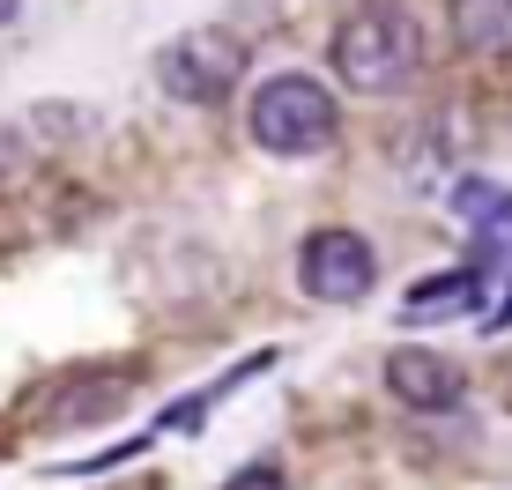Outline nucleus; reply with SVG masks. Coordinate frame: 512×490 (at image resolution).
<instances>
[{
  "label": "nucleus",
  "mask_w": 512,
  "mask_h": 490,
  "mask_svg": "<svg viewBox=\"0 0 512 490\" xmlns=\"http://www.w3.org/2000/svg\"><path fill=\"white\" fill-rule=\"evenodd\" d=\"M327 60H334V75H342L349 90L394 97L423 75V23L401 0H364V8H349L342 23H334Z\"/></svg>",
  "instance_id": "1"
},
{
  "label": "nucleus",
  "mask_w": 512,
  "mask_h": 490,
  "mask_svg": "<svg viewBox=\"0 0 512 490\" xmlns=\"http://www.w3.org/2000/svg\"><path fill=\"white\" fill-rule=\"evenodd\" d=\"M15 15H23V0H0V23H15Z\"/></svg>",
  "instance_id": "12"
},
{
  "label": "nucleus",
  "mask_w": 512,
  "mask_h": 490,
  "mask_svg": "<svg viewBox=\"0 0 512 490\" xmlns=\"http://www.w3.org/2000/svg\"><path fill=\"white\" fill-rule=\"evenodd\" d=\"M245 134H253L268 156H320L334 149V134H342V104L320 75H268L245 104Z\"/></svg>",
  "instance_id": "2"
},
{
  "label": "nucleus",
  "mask_w": 512,
  "mask_h": 490,
  "mask_svg": "<svg viewBox=\"0 0 512 490\" xmlns=\"http://www.w3.org/2000/svg\"><path fill=\"white\" fill-rule=\"evenodd\" d=\"M490 290L483 268H446L431 275V283H409V297H401V320H453V312H475V297Z\"/></svg>",
  "instance_id": "7"
},
{
  "label": "nucleus",
  "mask_w": 512,
  "mask_h": 490,
  "mask_svg": "<svg viewBox=\"0 0 512 490\" xmlns=\"http://www.w3.org/2000/svg\"><path fill=\"white\" fill-rule=\"evenodd\" d=\"M223 490H282V468H275V461H253V468H238Z\"/></svg>",
  "instance_id": "10"
},
{
  "label": "nucleus",
  "mask_w": 512,
  "mask_h": 490,
  "mask_svg": "<svg viewBox=\"0 0 512 490\" xmlns=\"http://www.w3.org/2000/svg\"><path fill=\"white\" fill-rule=\"evenodd\" d=\"M245 75V45L223 23H193L156 52V82L171 104H223Z\"/></svg>",
  "instance_id": "3"
},
{
  "label": "nucleus",
  "mask_w": 512,
  "mask_h": 490,
  "mask_svg": "<svg viewBox=\"0 0 512 490\" xmlns=\"http://www.w3.org/2000/svg\"><path fill=\"white\" fill-rule=\"evenodd\" d=\"M386 394H394L401 409H416V416H446V409H461L468 372L446 357V349H416V342H401L394 357H386Z\"/></svg>",
  "instance_id": "5"
},
{
  "label": "nucleus",
  "mask_w": 512,
  "mask_h": 490,
  "mask_svg": "<svg viewBox=\"0 0 512 490\" xmlns=\"http://www.w3.org/2000/svg\"><path fill=\"white\" fill-rule=\"evenodd\" d=\"M134 394V372H82L67 379L60 401H52V424H104V416H119Z\"/></svg>",
  "instance_id": "8"
},
{
  "label": "nucleus",
  "mask_w": 512,
  "mask_h": 490,
  "mask_svg": "<svg viewBox=\"0 0 512 490\" xmlns=\"http://www.w3.org/2000/svg\"><path fill=\"white\" fill-rule=\"evenodd\" d=\"M297 283H305V297H320V305H357V297H372V283H379L372 238L349 231V223L312 231L297 245Z\"/></svg>",
  "instance_id": "4"
},
{
  "label": "nucleus",
  "mask_w": 512,
  "mask_h": 490,
  "mask_svg": "<svg viewBox=\"0 0 512 490\" xmlns=\"http://www.w3.org/2000/svg\"><path fill=\"white\" fill-rule=\"evenodd\" d=\"M15 164H23V134H15V127H8V119H0V179H8V171H15Z\"/></svg>",
  "instance_id": "11"
},
{
  "label": "nucleus",
  "mask_w": 512,
  "mask_h": 490,
  "mask_svg": "<svg viewBox=\"0 0 512 490\" xmlns=\"http://www.w3.org/2000/svg\"><path fill=\"white\" fill-rule=\"evenodd\" d=\"M446 23L468 60H512V0H453Z\"/></svg>",
  "instance_id": "6"
},
{
  "label": "nucleus",
  "mask_w": 512,
  "mask_h": 490,
  "mask_svg": "<svg viewBox=\"0 0 512 490\" xmlns=\"http://www.w3.org/2000/svg\"><path fill=\"white\" fill-rule=\"evenodd\" d=\"M30 119H38V127H30L38 149H60V142H82V119H90V112H75V104H38Z\"/></svg>",
  "instance_id": "9"
}]
</instances>
